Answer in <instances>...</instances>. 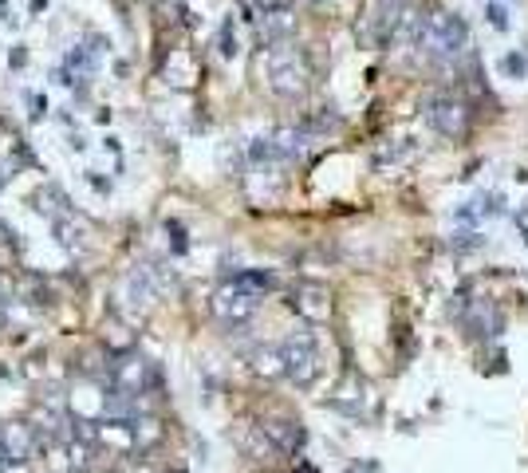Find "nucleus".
Returning <instances> with one entry per match:
<instances>
[{
  "label": "nucleus",
  "mask_w": 528,
  "mask_h": 473,
  "mask_svg": "<svg viewBox=\"0 0 528 473\" xmlns=\"http://www.w3.org/2000/svg\"><path fill=\"white\" fill-rule=\"evenodd\" d=\"M264 71H269V87L280 99H300L304 91L311 87V63L308 51L296 48V44L280 40L269 44V56H264Z\"/></svg>",
  "instance_id": "1"
},
{
  "label": "nucleus",
  "mask_w": 528,
  "mask_h": 473,
  "mask_svg": "<svg viewBox=\"0 0 528 473\" xmlns=\"http://www.w3.org/2000/svg\"><path fill=\"white\" fill-rule=\"evenodd\" d=\"M414 44L426 51L430 60H458L461 51L469 48V28L461 16L453 12H430L418 20V32H414Z\"/></svg>",
  "instance_id": "2"
},
{
  "label": "nucleus",
  "mask_w": 528,
  "mask_h": 473,
  "mask_svg": "<svg viewBox=\"0 0 528 473\" xmlns=\"http://www.w3.org/2000/svg\"><path fill=\"white\" fill-rule=\"evenodd\" d=\"M103 383H107L110 391L146 399V394L158 387V371H154V363L139 351H107V375H103Z\"/></svg>",
  "instance_id": "3"
},
{
  "label": "nucleus",
  "mask_w": 528,
  "mask_h": 473,
  "mask_svg": "<svg viewBox=\"0 0 528 473\" xmlns=\"http://www.w3.org/2000/svg\"><path fill=\"white\" fill-rule=\"evenodd\" d=\"M280 355H284V375H288L296 387H311L319 375V347L308 332L292 335V339L280 343Z\"/></svg>",
  "instance_id": "4"
},
{
  "label": "nucleus",
  "mask_w": 528,
  "mask_h": 473,
  "mask_svg": "<svg viewBox=\"0 0 528 473\" xmlns=\"http://www.w3.org/2000/svg\"><path fill=\"white\" fill-rule=\"evenodd\" d=\"M210 308H213V316H217V320L225 323V328H240V323H249L252 316H257L260 296L229 280V284H221L217 292H213Z\"/></svg>",
  "instance_id": "5"
},
{
  "label": "nucleus",
  "mask_w": 528,
  "mask_h": 473,
  "mask_svg": "<svg viewBox=\"0 0 528 473\" xmlns=\"http://www.w3.org/2000/svg\"><path fill=\"white\" fill-rule=\"evenodd\" d=\"M469 119H473L469 107L461 99H453V95H438V99L426 103V122L442 138H461L469 131Z\"/></svg>",
  "instance_id": "6"
},
{
  "label": "nucleus",
  "mask_w": 528,
  "mask_h": 473,
  "mask_svg": "<svg viewBox=\"0 0 528 473\" xmlns=\"http://www.w3.org/2000/svg\"><path fill=\"white\" fill-rule=\"evenodd\" d=\"M257 430L269 438V446L276 453H296L300 446H304V426L296 422V418H284V414H269V418H260L257 422Z\"/></svg>",
  "instance_id": "7"
},
{
  "label": "nucleus",
  "mask_w": 528,
  "mask_h": 473,
  "mask_svg": "<svg viewBox=\"0 0 528 473\" xmlns=\"http://www.w3.org/2000/svg\"><path fill=\"white\" fill-rule=\"evenodd\" d=\"M288 304H292V312L304 316L308 323H323L331 316V292L323 284H300Z\"/></svg>",
  "instance_id": "8"
},
{
  "label": "nucleus",
  "mask_w": 528,
  "mask_h": 473,
  "mask_svg": "<svg viewBox=\"0 0 528 473\" xmlns=\"http://www.w3.org/2000/svg\"><path fill=\"white\" fill-rule=\"evenodd\" d=\"M0 446H4V458L8 462H32V453L40 450V442H36V430L24 422H8L4 430H0Z\"/></svg>",
  "instance_id": "9"
},
{
  "label": "nucleus",
  "mask_w": 528,
  "mask_h": 473,
  "mask_svg": "<svg viewBox=\"0 0 528 473\" xmlns=\"http://www.w3.org/2000/svg\"><path fill=\"white\" fill-rule=\"evenodd\" d=\"M83 229H87V225L79 221V213H75V209L60 213V217H51V233H56V241H60L63 249H71V252L83 249Z\"/></svg>",
  "instance_id": "10"
},
{
  "label": "nucleus",
  "mask_w": 528,
  "mask_h": 473,
  "mask_svg": "<svg viewBox=\"0 0 528 473\" xmlns=\"http://www.w3.org/2000/svg\"><path fill=\"white\" fill-rule=\"evenodd\" d=\"M249 371L260 375V379H280L284 375V355H280V347H252L249 351Z\"/></svg>",
  "instance_id": "11"
},
{
  "label": "nucleus",
  "mask_w": 528,
  "mask_h": 473,
  "mask_svg": "<svg viewBox=\"0 0 528 473\" xmlns=\"http://www.w3.org/2000/svg\"><path fill=\"white\" fill-rule=\"evenodd\" d=\"M308 142H311V134L304 131V127H284V131L272 138V146H276L280 162H292V158H300V154L308 150Z\"/></svg>",
  "instance_id": "12"
},
{
  "label": "nucleus",
  "mask_w": 528,
  "mask_h": 473,
  "mask_svg": "<svg viewBox=\"0 0 528 473\" xmlns=\"http://www.w3.org/2000/svg\"><path fill=\"white\" fill-rule=\"evenodd\" d=\"M465 328L473 335H497L501 328H505V320H501L497 308H489V304H473V312L465 316Z\"/></svg>",
  "instance_id": "13"
},
{
  "label": "nucleus",
  "mask_w": 528,
  "mask_h": 473,
  "mask_svg": "<svg viewBox=\"0 0 528 473\" xmlns=\"http://www.w3.org/2000/svg\"><path fill=\"white\" fill-rule=\"evenodd\" d=\"M36 209L40 213H48V217H60V213H67L71 209V197L60 190V186H44V190H36Z\"/></svg>",
  "instance_id": "14"
},
{
  "label": "nucleus",
  "mask_w": 528,
  "mask_h": 473,
  "mask_svg": "<svg viewBox=\"0 0 528 473\" xmlns=\"http://www.w3.org/2000/svg\"><path fill=\"white\" fill-rule=\"evenodd\" d=\"M292 32V16L288 12H264V24H260V40L264 44H280Z\"/></svg>",
  "instance_id": "15"
},
{
  "label": "nucleus",
  "mask_w": 528,
  "mask_h": 473,
  "mask_svg": "<svg viewBox=\"0 0 528 473\" xmlns=\"http://www.w3.org/2000/svg\"><path fill=\"white\" fill-rule=\"evenodd\" d=\"M233 284H240V288H249V292L264 296L276 280H272L269 272H260V268H245V272H237V276H233Z\"/></svg>",
  "instance_id": "16"
},
{
  "label": "nucleus",
  "mask_w": 528,
  "mask_h": 473,
  "mask_svg": "<svg viewBox=\"0 0 528 473\" xmlns=\"http://www.w3.org/2000/svg\"><path fill=\"white\" fill-rule=\"evenodd\" d=\"M217 51H221V60H233L240 51V44H237V32H233V20H225L221 24V32H217Z\"/></svg>",
  "instance_id": "17"
},
{
  "label": "nucleus",
  "mask_w": 528,
  "mask_h": 473,
  "mask_svg": "<svg viewBox=\"0 0 528 473\" xmlns=\"http://www.w3.org/2000/svg\"><path fill=\"white\" fill-rule=\"evenodd\" d=\"M501 67H505L508 79H524V75H528V56H524V51H508L505 60H501Z\"/></svg>",
  "instance_id": "18"
},
{
  "label": "nucleus",
  "mask_w": 528,
  "mask_h": 473,
  "mask_svg": "<svg viewBox=\"0 0 528 473\" xmlns=\"http://www.w3.org/2000/svg\"><path fill=\"white\" fill-rule=\"evenodd\" d=\"M292 4H296V0H245V8L260 12V16H264V12H288Z\"/></svg>",
  "instance_id": "19"
},
{
  "label": "nucleus",
  "mask_w": 528,
  "mask_h": 473,
  "mask_svg": "<svg viewBox=\"0 0 528 473\" xmlns=\"http://www.w3.org/2000/svg\"><path fill=\"white\" fill-rule=\"evenodd\" d=\"M166 233L174 237V252H178V257H181L186 249H190V241H186V229H181L178 221H166Z\"/></svg>",
  "instance_id": "20"
},
{
  "label": "nucleus",
  "mask_w": 528,
  "mask_h": 473,
  "mask_svg": "<svg viewBox=\"0 0 528 473\" xmlns=\"http://www.w3.org/2000/svg\"><path fill=\"white\" fill-rule=\"evenodd\" d=\"M8 63H12V71H24V67H28V48L16 44V48L8 51Z\"/></svg>",
  "instance_id": "21"
},
{
  "label": "nucleus",
  "mask_w": 528,
  "mask_h": 473,
  "mask_svg": "<svg viewBox=\"0 0 528 473\" xmlns=\"http://www.w3.org/2000/svg\"><path fill=\"white\" fill-rule=\"evenodd\" d=\"M489 24H493L497 32L508 28V16H505V8H501V4H489Z\"/></svg>",
  "instance_id": "22"
},
{
  "label": "nucleus",
  "mask_w": 528,
  "mask_h": 473,
  "mask_svg": "<svg viewBox=\"0 0 528 473\" xmlns=\"http://www.w3.org/2000/svg\"><path fill=\"white\" fill-rule=\"evenodd\" d=\"M28 107H32V119H44V111H48V99H44V95H28Z\"/></svg>",
  "instance_id": "23"
},
{
  "label": "nucleus",
  "mask_w": 528,
  "mask_h": 473,
  "mask_svg": "<svg viewBox=\"0 0 528 473\" xmlns=\"http://www.w3.org/2000/svg\"><path fill=\"white\" fill-rule=\"evenodd\" d=\"M12 170H16V162H4V166H0V190L12 181Z\"/></svg>",
  "instance_id": "24"
},
{
  "label": "nucleus",
  "mask_w": 528,
  "mask_h": 473,
  "mask_svg": "<svg viewBox=\"0 0 528 473\" xmlns=\"http://www.w3.org/2000/svg\"><path fill=\"white\" fill-rule=\"evenodd\" d=\"M87 181H91V186H95V190H99V193H107V190H110V181H103V178H95V174H91V178H87Z\"/></svg>",
  "instance_id": "25"
},
{
  "label": "nucleus",
  "mask_w": 528,
  "mask_h": 473,
  "mask_svg": "<svg viewBox=\"0 0 528 473\" xmlns=\"http://www.w3.org/2000/svg\"><path fill=\"white\" fill-rule=\"evenodd\" d=\"M0 20H4V24H12V16H8V0H0Z\"/></svg>",
  "instance_id": "26"
},
{
  "label": "nucleus",
  "mask_w": 528,
  "mask_h": 473,
  "mask_svg": "<svg viewBox=\"0 0 528 473\" xmlns=\"http://www.w3.org/2000/svg\"><path fill=\"white\" fill-rule=\"evenodd\" d=\"M0 300H8V284L0 280Z\"/></svg>",
  "instance_id": "27"
},
{
  "label": "nucleus",
  "mask_w": 528,
  "mask_h": 473,
  "mask_svg": "<svg viewBox=\"0 0 528 473\" xmlns=\"http://www.w3.org/2000/svg\"><path fill=\"white\" fill-rule=\"evenodd\" d=\"M0 379H8V367H4V363H0Z\"/></svg>",
  "instance_id": "28"
}]
</instances>
